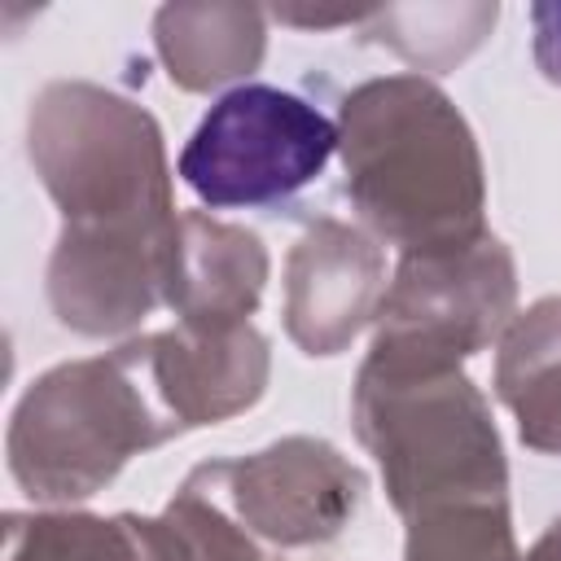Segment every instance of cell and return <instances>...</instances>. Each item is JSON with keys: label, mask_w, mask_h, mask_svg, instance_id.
<instances>
[{"label": "cell", "mask_w": 561, "mask_h": 561, "mask_svg": "<svg viewBox=\"0 0 561 561\" xmlns=\"http://www.w3.org/2000/svg\"><path fill=\"white\" fill-rule=\"evenodd\" d=\"M35 175L61 210L48 302L83 337H110L167 302L180 215L162 131L136 101L61 79L31 105Z\"/></svg>", "instance_id": "cell-1"}, {"label": "cell", "mask_w": 561, "mask_h": 561, "mask_svg": "<svg viewBox=\"0 0 561 561\" xmlns=\"http://www.w3.org/2000/svg\"><path fill=\"white\" fill-rule=\"evenodd\" d=\"M337 149L359 219L403 254L486 237L482 153L443 88L421 75L359 83L342 101Z\"/></svg>", "instance_id": "cell-2"}, {"label": "cell", "mask_w": 561, "mask_h": 561, "mask_svg": "<svg viewBox=\"0 0 561 561\" xmlns=\"http://www.w3.org/2000/svg\"><path fill=\"white\" fill-rule=\"evenodd\" d=\"M175 434L180 421L158 394L145 337H131L110 355L48 368L22 394L9 421V469L26 495L70 504Z\"/></svg>", "instance_id": "cell-3"}, {"label": "cell", "mask_w": 561, "mask_h": 561, "mask_svg": "<svg viewBox=\"0 0 561 561\" xmlns=\"http://www.w3.org/2000/svg\"><path fill=\"white\" fill-rule=\"evenodd\" d=\"M351 412L359 443L381 465L390 504L408 522L447 504L508 500L491 408L460 368H412L368 355Z\"/></svg>", "instance_id": "cell-4"}, {"label": "cell", "mask_w": 561, "mask_h": 561, "mask_svg": "<svg viewBox=\"0 0 561 561\" xmlns=\"http://www.w3.org/2000/svg\"><path fill=\"white\" fill-rule=\"evenodd\" d=\"M517 267L500 237L451 250L403 254L373 333V359L412 368H460L513 324Z\"/></svg>", "instance_id": "cell-5"}, {"label": "cell", "mask_w": 561, "mask_h": 561, "mask_svg": "<svg viewBox=\"0 0 561 561\" xmlns=\"http://www.w3.org/2000/svg\"><path fill=\"white\" fill-rule=\"evenodd\" d=\"M337 149V123L311 101L241 83L224 92L180 149V180L206 206H267L307 188Z\"/></svg>", "instance_id": "cell-6"}, {"label": "cell", "mask_w": 561, "mask_h": 561, "mask_svg": "<svg viewBox=\"0 0 561 561\" xmlns=\"http://www.w3.org/2000/svg\"><path fill=\"white\" fill-rule=\"evenodd\" d=\"M210 491L245 530L307 548L333 539L364 500V473L324 438H280L254 456L206 460L188 473Z\"/></svg>", "instance_id": "cell-7"}, {"label": "cell", "mask_w": 561, "mask_h": 561, "mask_svg": "<svg viewBox=\"0 0 561 561\" xmlns=\"http://www.w3.org/2000/svg\"><path fill=\"white\" fill-rule=\"evenodd\" d=\"M386 298L381 245L342 219H316L285 259V329L307 355H337L377 320Z\"/></svg>", "instance_id": "cell-8"}, {"label": "cell", "mask_w": 561, "mask_h": 561, "mask_svg": "<svg viewBox=\"0 0 561 561\" xmlns=\"http://www.w3.org/2000/svg\"><path fill=\"white\" fill-rule=\"evenodd\" d=\"M145 351L158 394L180 421V430L219 425L254 408L259 394L267 390V368H272L267 337L250 320L241 324L175 320V329L149 333Z\"/></svg>", "instance_id": "cell-9"}, {"label": "cell", "mask_w": 561, "mask_h": 561, "mask_svg": "<svg viewBox=\"0 0 561 561\" xmlns=\"http://www.w3.org/2000/svg\"><path fill=\"white\" fill-rule=\"evenodd\" d=\"M267 285V250L250 228L210 219L202 210L180 215L167 307L193 324H241L259 307Z\"/></svg>", "instance_id": "cell-10"}, {"label": "cell", "mask_w": 561, "mask_h": 561, "mask_svg": "<svg viewBox=\"0 0 561 561\" xmlns=\"http://www.w3.org/2000/svg\"><path fill=\"white\" fill-rule=\"evenodd\" d=\"M4 561H193L167 513L88 517V513H9Z\"/></svg>", "instance_id": "cell-11"}, {"label": "cell", "mask_w": 561, "mask_h": 561, "mask_svg": "<svg viewBox=\"0 0 561 561\" xmlns=\"http://www.w3.org/2000/svg\"><path fill=\"white\" fill-rule=\"evenodd\" d=\"M153 44L175 88L210 92L263 61L267 31L254 4H167L153 18Z\"/></svg>", "instance_id": "cell-12"}, {"label": "cell", "mask_w": 561, "mask_h": 561, "mask_svg": "<svg viewBox=\"0 0 561 561\" xmlns=\"http://www.w3.org/2000/svg\"><path fill=\"white\" fill-rule=\"evenodd\" d=\"M495 394L517 416L526 447L561 456V294L513 316L495 355Z\"/></svg>", "instance_id": "cell-13"}, {"label": "cell", "mask_w": 561, "mask_h": 561, "mask_svg": "<svg viewBox=\"0 0 561 561\" xmlns=\"http://www.w3.org/2000/svg\"><path fill=\"white\" fill-rule=\"evenodd\" d=\"M403 561H522L508 522V500L447 504L412 517Z\"/></svg>", "instance_id": "cell-14"}, {"label": "cell", "mask_w": 561, "mask_h": 561, "mask_svg": "<svg viewBox=\"0 0 561 561\" xmlns=\"http://www.w3.org/2000/svg\"><path fill=\"white\" fill-rule=\"evenodd\" d=\"M162 513L184 535L193 561H263L250 530L210 491H202L193 478H184V486L171 495V504Z\"/></svg>", "instance_id": "cell-15"}, {"label": "cell", "mask_w": 561, "mask_h": 561, "mask_svg": "<svg viewBox=\"0 0 561 561\" xmlns=\"http://www.w3.org/2000/svg\"><path fill=\"white\" fill-rule=\"evenodd\" d=\"M530 31H535V66L548 83L561 88V0L530 4Z\"/></svg>", "instance_id": "cell-16"}, {"label": "cell", "mask_w": 561, "mask_h": 561, "mask_svg": "<svg viewBox=\"0 0 561 561\" xmlns=\"http://www.w3.org/2000/svg\"><path fill=\"white\" fill-rule=\"evenodd\" d=\"M526 561H561V517L535 539V548H530V557Z\"/></svg>", "instance_id": "cell-17"}]
</instances>
